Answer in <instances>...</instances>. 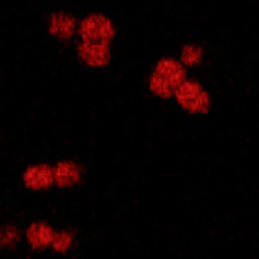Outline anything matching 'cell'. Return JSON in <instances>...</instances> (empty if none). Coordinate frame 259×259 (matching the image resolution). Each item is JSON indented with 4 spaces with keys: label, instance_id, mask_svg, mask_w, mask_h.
Segmentation results:
<instances>
[{
    "label": "cell",
    "instance_id": "obj_1",
    "mask_svg": "<svg viewBox=\"0 0 259 259\" xmlns=\"http://www.w3.org/2000/svg\"><path fill=\"white\" fill-rule=\"evenodd\" d=\"M185 81V68L175 60H162L151 78V89L156 95L169 98Z\"/></svg>",
    "mask_w": 259,
    "mask_h": 259
},
{
    "label": "cell",
    "instance_id": "obj_2",
    "mask_svg": "<svg viewBox=\"0 0 259 259\" xmlns=\"http://www.w3.org/2000/svg\"><path fill=\"white\" fill-rule=\"evenodd\" d=\"M175 94L180 105L192 113H205L210 106L209 95L194 81H182Z\"/></svg>",
    "mask_w": 259,
    "mask_h": 259
},
{
    "label": "cell",
    "instance_id": "obj_3",
    "mask_svg": "<svg viewBox=\"0 0 259 259\" xmlns=\"http://www.w3.org/2000/svg\"><path fill=\"white\" fill-rule=\"evenodd\" d=\"M81 35L86 43H108L113 38L114 29L109 19L103 15H91L81 25Z\"/></svg>",
    "mask_w": 259,
    "mask_h": 259
},
{
    "label": "cell",
    "instance_id": "obj_4",
    "mask_svg": "<svg viewBox=\"0 0 259 259\" xmlns=\"http://www.w3.org/2000/svg\"><path fill=\"white\" fill-rule=\"evenodd\" d=\"M81 58L91 66L105 65L109 61V48L105 43H86L80 46Z\"/></svg>",
    "mask_w": 259,
    "mask_h": 259
},
{
    "label": "cell",
    "instance_id": "obj_5",
    "mask_svg": "<svg viewBox=\"0 0 259 259\" xmlns=\"http://www.w3.org/2000/svg\"><path fill=\"white\" fill-rule=\"evenodd\" d=\"M52 171L50 169V167L46 166L32 167V168L28 169L24 175L25 185L35 190L48 187L52 184Z\"/></svg>",
    "mask_w": 259,
    "mask_h": 259
},
{
    "label": "cell",
    "instance_id": "obj_6",
    "mask_svg": "<svg viewBox=\"0 0 259 259\" xmlns=\"http://www.w3.org/2000/svg\"><path fill=\"white\" fill-rule=\"evenodd\" d=\"M80 179V169L76 164L61 163L56 169V181L60 186H71Z\"/></svg>",
    "mask_w": 259,
    "mask_h": 259
},
{
    "label": "cell",
    "instance_id": "obj_7",
    "mask_svg": "<svg viewBox=\"0 0 259 259\" xmlns=\"http://www.w3.org/2000/svg\"><path fill=\"white\" fill-rule=\"evenodd\" d=\"M29 240L34 247H40V245H47L50 240L52 239L51 235V230L48 228L42 227V225H34L30 228L29 233Z\"/></svg>",
    "mask_w": 259,
    "mask_h": 259
},
{
    "label": "cell",
    "instance_id": "obj_8",
    "mask_svg": "<svg viewBox=\"0 0 259 259\" xmlns=\"http://www.w3.org/2000/svg\"><path fill=\"white\" fill-rule=\"evenodd\" d=\"M189 55H190V56H194V53H191V50H190V48H189ZM185 60L187 61V63H189V62L191 63V60H192V57H190V58H189V57H186V58H185Z\"/></svg>",
    "mask_w": 259,
    "mask_h": 259
}]
</instances>
